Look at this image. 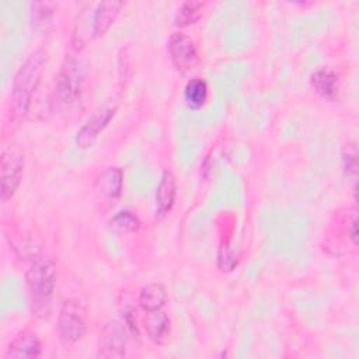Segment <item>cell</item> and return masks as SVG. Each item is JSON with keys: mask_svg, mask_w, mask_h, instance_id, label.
<instances>
[{"mask_svg": "<svg viewBox=\"0 0 359 359\" xmlns=\"http://www.w3.org/2000/svg\"><path fill=\"white\" fill-rule=\"evenodd\" d=\"M48 55L43 49L34 50L20 66L13 80L11 91V118H24L31 107L32 95L38 88L42 72L45 69Z\"/></svg>", "mask_w": 359, "mask_h": 359, "instance_id": "obj_1", "label": "cell"}, {"mask_svg": "<svg viewBox=\"0 0 359 359\" xmlns=\"http://www.w3.org/2000/svg\"><path fill=\"white\" fill-rule=\"evenodd\" d=\"M25 280L32 311L38 317H48L57 282V268L52 258H38L27 271Z\"/></svg>", "mask_w": 359, "mask_h": 359, "instance_id": "obj_2", "label": "cell"}, {"mask_svg": "<svg viewBox=\"0 0 359 359\" xmlns=\"http://www.w3.org/2000/svg\"><path fill=\"white\" fill-rule=\"evenodd\" d=\"M84 72L74 56L66 57L55 83V98L60 107H72L81 98Z\"/></svg>", "mask_w": 359, "mask_h": 359, "instance_id": "obj_3", "label": "cell"}, {"mask_svg": "<svg viewBox=\"0 0 359 359\" xmlns=\"http://www.w3.org/2000/svg\"><path fill=\"white\" fill-rule=\"evenodd\" d=\"M87 331V310L79 299L63 302L57 316V332L65 345L80 341Z\"/></svg>", "mask_w": 359, "mask_h": 359, "instance_id": "obj_4", "label": "cell"}, {"mask_svg": "<svg viewBox=\"0 0 359 359\" xmlns=\"http://www.w3.org/2000/svg\"><path fill=\"white\" fill-rule=\"evenodd\" d=\"M24 153L18 146H7L1 153V201L11 198L20 187L24 172Z\"/></svg>", "mask_w": 359, "mask_h": 359, "instance_id": "obj_5", "label": "cell"}, {"mask_svg": "<svg viewBox=\"0 0 359 359\" xmlns=\"http://www.w3.org/2000/svg\"><path fill=\"white\" fill-rule=\"evenodd\" d=\"M168 55L174 67L181 73L187 74L199 63V56L196 50V45L191 36L184 32H174L167 41Z\"/></svg>", "mask_w": 359, "mask_h": 359, "instance_id": "obj_6", "label": "cell"}, {"mask_svg": "<svg viewBox=\"0 0 359 359\" xmlns=\"http://www.w3.org/2000/svg\"><path fill=\"white\" fill-rule=\"evenodd\" d=\"M126 344L128 337L123 324L116 320H111L104 325L102 331L100 332L97 358H123L126 353Z\"/></svg>", "mask_w": 359, "mask_h": 359, "instance_id": "obj_7", "label": "cell"}, {"mask_svg": "<svg viewBox=\"0 0 359 359\" xmlns=\"http://www.w3.org/2000/svg\"><path fill=\"white\" fill-rule=\"evenodd\" d=\"M116 107H105L98 109L88 118V121L77 130L74 142L80 149H88L97 140L100 132H102L111 119L115 116Z\"/></svg>", "mask_w": 359, "mask_h": 359, "instance_id": "obj_8", "label": "cell"}, {"mask_svg": "<svg viewBox=\"0 0 359 359\" xmlns=\"http://www.w3.org/2000/svg\"><path fill=\"white\" fill-rule=\"evenodd\" d=\"M123 171L119 167H107L94 181V194L101 202H115L122 194Z\"/></svg>", "mask_w": 359, "mask_h": 359, "instance_id": "obj_9", "label": "cell"}, {"mask_svg": "<svg viewBox=\"0 0 359 359\" xmlns=\"http://www.w3.org/2000/svg\"><path fill=\"white\" fill-rule=\"evenodd\" d=\"M177 196L175 175L170 170H164L154 194V216L157 220L165 219L174 208Z\"/></svg>", "mask_w": 359, "mask_h": 359, "instance_id": "obj_10", "label": "cell"}, {"mask_svg": "<svg viewBox=\"0 0 359 359\" xmlns=\"http://www.w3.org/2000/svg\"><path fill=\"white\" fill-rule=\"evenodd\" d=\"M42 353V345L34 331H22L7 346L6 358H38Z\"/></svg>", "mask_w": 359, "mask_h": 359, "instance_id": "obj_11", "label": "cell"}, {"mask_svg": "<svg viewBox=\"0 0 359 359\" xmlns=\"http://www.w3.org/2000/svg\"><path fill=\"white\" fill-rule=\"evenodd\" d=\"M123 7L122 1H102L93 14V36L100 38L107 34Z\"/></svg>", "mask_w": 359, "mask_h": 359, "instance_id": "obj_12", "label": "cell"}, {"mask_svg": "<svg viewBox=\"0 0 359 359\" xmlns=\"http://www.w3.org/2000/svg\"><path fill=\"white\" fill-rule=\"evenodd\" d=\"M144 313L146 316L143 318V327L149 339H151L156 344H161L170 335L171 321L168 316L161 310L144 311Z\"/></svg>", "mask_w": 359, "mask_h": 359, "instance_id": "obj_13", "label": "cell"}, {"mask_svg": "<svg viewBox=\"0 0 359 359\" xmlns=\"http://www.w3.org/2000/svg\"><path fill=\"white\" fill-rule=\"evenodd\" d=\"M311 87L314 91L325 98V100H334L338 93V76L334 70L328 67L317 69L310 79Z\"/></svg>", "mask_w": 359, "mask_h": 359, "instance_id": "obj_14", "label": "cell"}, {"mask_svg": "<svg viewBox=\"0 0 359 359\" xmlns=\"http://www.w3.org/2000/svg\"><path fill=\"white\" fill-rule=\"evenodd\" d=\"M167 302V292L161 283L153 282L143 286L139 292L137 303L143 311L161 310Z\"/></svg>", "mask_w": 359, "mask_h": 359, "instance_id": "obj_15", "label": "cell"}, {"mask_svg": "<svg viewBox=\"0 0 359 359\" xmlns=\"http://www.w3.org/2000/svg\"><path fill=\"white\" fill-rule=\"evenodd\" d=\"M208 84L203 79H191L184 87V101L191 109H201L208 101Z\"/></svg>", "mask_w": 359, "mask_h": 359, "instance_id": "obj_16", "label": "cell"}, {"mask_svg": "<svg viewBox=\"0 0 359 359\" xmlns=\"http://www.w3.org/2000/svg\"><path fill=\"white\" fill-rule=\"evenodd\" d=\"M205 3L202 1H196V0H191V1H184L174 17V24L180 28L182 27H189L198 22V20L202 15V10H203Z\"/></svg>", "mask_w": 359, "mask_h": 359, "instance_id": "obj_17", "label": "cell"}, {"mask_svg": "<svg viewBox=\"0 0 359 359\" xmlns=\"http://www.w3.org/2000/svg\"><path fill=\"white\" fill-rule=\"evenodd\" d=\"M31 21L36 29L46 31L52 24L53 3L49 1H34L31 3Z\"/></svg>", "mask_w": 359, "mask_h": 359, "instance_id": "obj_18", "label": "cell"}, {"mask_svg": "<svg viewBox=\"0 0 359 359\" xmlns=\"http://www.w3.org/2000/svg\"><path fill=\"white\" fill-rule=\"evenodd\" d=\"M109 227L116 233H135L140 229V220L133 212L121 210L111 217Z\"/></svg>", "mask_w": 359, "mask_h": 359, "instance_id": "obj_19", "label": "cell"}, {"mask_svg": "<svg viewBox=\"0 0 359 359\" xmlns=\"http://www.w3.org/2000/svg\"><path fill=\"white\" fill-rule=\"evenodd\" d=\"M217 265L223 272H231L237 266L236 252H234L233 247L226 241H222V244L219 247Z\"/></svg>", "mask_w": 359, "mask_h": 359, "instance_id": "obj_20", "label": "cell"}, {"mask_svg": "<svg viewBox=\"0 0 359 359\" xmlns=\"http://www.w3.org/2000/svg\"><path fill=\"white\" fill-rule=\"evenodd\" d=\"M342 167H344V172L348 178H352L353 181H356V175H358V153H356V147L355 144H348L344 154H342Z\"/></svg>", "mask_w": 359, "mask_h": 359, "instance_id": "obj_21", "label": "cell"}]
</instances>
